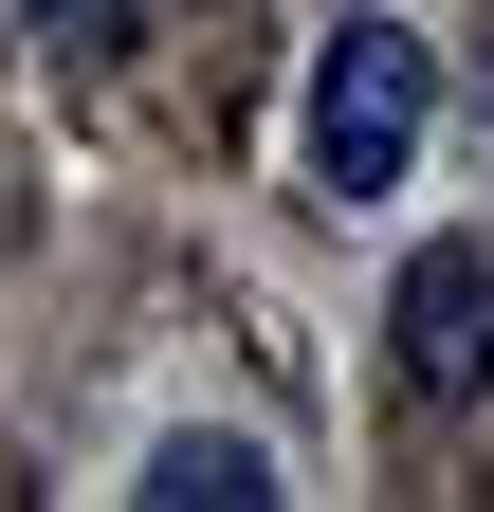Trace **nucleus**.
I'll return each mask as SVG.
<instances>
[{"label":"nucleus","instance_id":"1","mask_svg":"<svg viewBox=\"0 0 494 512\" xmlns=\"http://www.w3.org/2000/svg\"><path fill=\"white\" fill-rule=\"evenodd\" d=\"M421 110H440L421 37H403V19H330V37H312V110H293L312 202H385V183L421 165Z\"/></svg>","mask_w":494,"mask_h":512},{"label":"nucleus","instance_id":"2","mask_svg":"<svg viewBox=\"0 0 494 512\" xmlns=\"http://www.w3.org/2000/svg\"><path fill=\"white\" fill-rule=\"evenodd\" d=\"M385 330H403L421 403H476V384H494V238H421L403 293H385Z\"/></svg>","mask_w":494,"mask_h":512},{"label":"nucleus","instance_id":"3","mask_svg":"<svg viewBox=\"0 0 494 512\" xmlns=\"http://www.w3.org/2000/svg\"><path fill=\"white\" fill-rule=\"evenodd\" d=\"M129 494H147V512H257V494H275V458L183 421V439H147V476H129Z\"/></svg>","mask_w":494,"mask_h":512},{"label":"nucleus","instance_id":"4","mask_svg":"<svg viewBox=\"0 0 494 512\" xmlns=\"http://www.w3.org/2000/svg\"><path fill=\"white\" fill-rule=\"evenodd\" d=\"M129 19H147V0H19V37H37V55H110Z\"/></svg>","mask_w":494,"mask_h":512}]
</instances>
